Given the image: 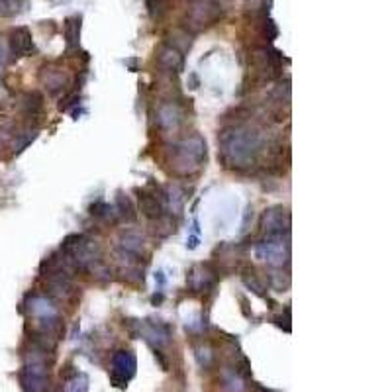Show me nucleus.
Returning a JSON list of instances; mask_svg holds the SVG:
<instances>
[{
  "label": "nucleus",
  "instance_id": "nucleus-2",
  "mask_svg": "<svg viewBox=\"0 0 392 392\" xmlns=\"http://www.w3.org/2000/svg\"><path fill=\"white\" fill-rule=\"evenodd\" d=\"M22 386L24 392H43L46 391V384H48V367L46 361L39 357V355H32L24 369H22Z\"/></svg>",
  "mask_w": 392,
  "mask_h": 392
},
{
  "label": "nucleus",
  "instance_id": "nucleus-1",
  "mask_svg": "<svg viewBox=\"0 0 392 392\" xmlns=\"http://www.w3.org/2000/svg\"><path fill=\"white\" fill-rule=\"evenodd\" d=\"M261 147V137L248 126H231L220 134V151L224 163L230 167H249L255 163Z\"/></svg>",
  "mask_w": 392,
  "mask_h": 392
},
{
  "label": "nucleus",
  "instance_id": "nucleus-3",
  "mask_svg": "<svg viewBox=\"0 0 392 392\" xmlns=\"http://www.w3.org/2000/svg\"><path fill=\"white\" fill-rule=\"evenodd\" d=\"M135 355L132 351H116L112 355V383L116 386H126L135 374Z\"/></svg>",
  "mask_w": 392,
  "mask_h": 392
},
{
  "label": "nucleus",
  "instance_id": "nucleus-17",
  "mask_svg": "<svg viewBox=\"0 0 392 392\" xmlns=\"http://www.w3.org/2000/svg\"><path fill=\"white\" fill-rule=\"evenodd\" d=\"M147 2V10H149V14L151 16H159V12H161V0H145Z\"/></svg>",
  "mask_w": 392,
  "mask_h": 392
},
{
  "label": "nucleus",
  "instance_id": "nucleus-8",
  "mask_svg": "<svg viewBox=\"0 0 392 392\" xmlns=\"http://www.w3.org/2000/svg\"><path fill=\"white\" fill-rule=\"evenodd\" d=\"M10 51L16 55V58H24L36 51L34 46V39L29 34L28 28H16L10 34Z\"/></svg>",
  "mask_w": 392,
  "mask_h": 392
},
{
  "label": "nucleus",
  "instance_id": "nucleus-9",
  "mask_svg": "<svg viewBox=\"0 0 392 392\" xmlns=\"http://www.w3.org/2000/svg\"><path fill=\"white\" fill-rule=\"evenodd\" d=\"M29 314L36 316L39 322L46 325L55 324V320H58V310H55V306L49 302L48 298L43 297H34L29 300Z\"/></svg>",
  "mask_w": 392,
  "mask_h": 392
},
{
  "label": "nucleus",
  "instance_id": "nucleus-5",
  "mask_svg": "<svg viewBox=\"0 0 392 392\" xmlns=\"http://www.w3.org/2000/svg\"><path fill=\"white\" fill-rule=\"evenodd\" d=\"M290 228V218L285 208H271L265 212L263 216V234L267 238H283L285 234H288Z\"/></svg>",
  "mask_w": 392,
  "mask_h": 392
},
{
  "label": "nucleus",
  "instance_id": "nucleus-11",
  "mask_svg": "<svg viewBox=\"0 0 392 392\" xmlns=\"http://www.w3.org/2000/svg\"><path fill=\"white\" fill-rule=\"evenodd\" d=\"M41 81H43V83H46L51 90H53V93L65 86V75H63V71H61V69L46 67L43 69V73H41Z\"/></svg>",
  "mask_w": 392,
  "mask_h": 392
},
{
  "label": "nucleus",
  "instance_id": "nucleus-12",
  "mask_svg": "<svg viewBox=\"0 0 392 392\" xmlns=\"http://www.w3.org/2000/svg\"><path fill=\"white\" fill-rule=\"evenodd\" d=\"M159 63L165 69H179L182 63V55L175 48H161V51H159Z\"/></svg>",
  "mask_w": 392,
  "mask_h": 392
},
{
  "label": "nucleus",
  "instance_id": "nucleus-13",
  "mask_svg": "<svg viewBox=\"0 0 392 392\" xmlns=\"http://www.w3.org/2000/svg\"><path fill=\"white\" fill-rule=\"evenodd\" d=\"M122 248H124V251H128V253L137 255V253L142 251V248H144V238L134 234V231H128L124 238H122Z\"/></svg>",
  "mask_w": 392,
  "mask_h": 392
},
{
  "label": "nucleus",
  "instance_id": "nucleus-16",
  "mask_svg": "<svg viewBox=\"0 0 392 392\" xmlns=\"http://www.w3.org/2000/svg\"><path fill=\"white\" fill-rule=\"evenodd\" d=\"M63 392H86V379L83 374H77V377L69 379Z\"/></svg>",
  "mask_w": 392,
  "mask_h": 392
},
{
  "label": "nucleus",
  "instance_id": "nucleus-15",
  "mask_svg": "<svg viewBox=\"0 0 392 392\" xmlns=\"http://www.w3.org/2000/svg\"><path fill=\"white\" fill-rule=\"evenodd\" d=\"M26 6V0H0V16H16Z\"/></svg>",
  "mask_w": 392,
  "mask_h": 392
},
{
  "label": "nucleus",
  "instance_id": "nucleus-4",
  "mask_svg": "<svg viewBox=\"0 0 392 392\" xmlns=\"http://www.w3.org/2000/svg\"><path fill=\"white\" fill-rule=\"evenodd\" d=\"M259 259L267 261L271 265H283L288 257V245L283 238H267L263 243H259L255 249Z\"/></svg>",
  "mask_w": 392,
  "mask_h": 392
},
{
  "label": "nucleus",
  "instance_id": "nucleus-10",
  "mask_svg": "<svg viewBox=\"0 0 392 392\" xmlns=\"http://www.w3.org/2000/svg\"><path fill=\"white\" fill-rule=\"evenodd\" d=\"M140 208L147 218H159L163 214V201L154 192H140Z\"/></svg>",
  "mask_w": 392,
  "mask_h": 392
},
{
  "label": "nucleus",
  "instance_id": "nucleus-7",
  "mask_svg": "<svg viewBox=\"0 0 392 392\" xmlns=\"http://www.w3.org/2000/svg\"><path fill=\"white\" fill-rule=\"evenodd\" d=\"M220 16V6L216 0H196L191 10L192 22H196L198 26H206Z\"/></svg>",
  "mask_w": 392,
  "mask_h": 392
},
{
  "label": "nucleus",
  "instance_id": "nucleus-6",
  "mask_svg": "<svg viewBox=\"0 0 392 392\" xmlns=\"http://www.w3.org/2000/svg\"><path fill=\"white\" fill-rule=\"evenodd\" d=\"M204 157H206V145L198 135H194L179 145V163L181 165L192 163L194 167H198L204 161Z\"/></svg>",
  "mask_w": 392,
  "mask_h": 392
},
{
  "label": "nucleus",
  "instance_id": "nucleus-18",
  "mask_svg": "<svg viewBox=\"0 0 392 392\" xmlns=\"http://www.w3.org/2000/svg\"><path fill=\"white\" fill-rule=\"evenodd\" d=\"M4 61H6V51H4V46L0 43V69L4 67Z\"/></svg>",
  "mask_w": 392,
  "mask_h": 392
},
{
  "label": "nucleus",
  "instance_id": "nucleus-14",
  "mask_svg": "<svg viewBox=\"0 0 392 392\" xmlns=\"http://www.w3.org/2000/svg\"><path fill=\"white\" fill-rule=\"evenodd\" d=\"M65 36H67V46L75 48L79 43V36H81V18H69L65 24Z\"/></svg>",
  "mask_w": 392,
  "mask_h": 392
}]
</instances>
